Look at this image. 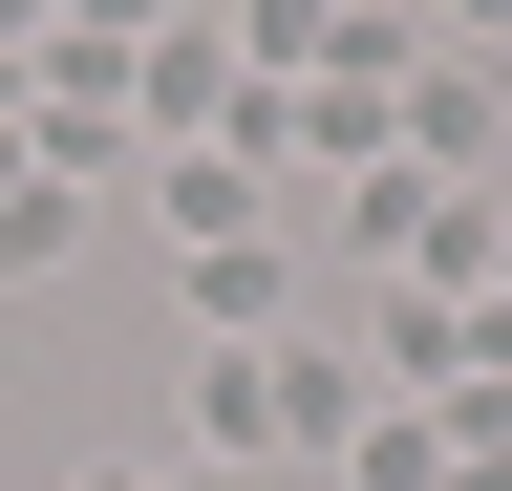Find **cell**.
Listing matches in <instances>:
<instances>
[{"label": "cell", "mask_w": 512, "mask_h": 491, "mask_svg": "<svg viewBox=\"0 0 512 491\" xmlns=\"http://www.w3.org/2000/svg\"><path fill=\"white\" fill-rule=\"evenodd\" d=\"M64 235H86V193H64V171H43V150H0V278H43V257H64Z\"/></svg>", "instance_id": "6da1fadb"}, {"label": "cell", "mask_w": 512, "mask_h": 491, "mask_svg": "<svg viewBox=\"0 0 512 491\" xmlns=\"http://www.w3.org/2000/svg\"><path fill=\"white\" fill-rule=\"evenodd\" d=\"M192 299H214V342H278V257H256V235H214V278H192Z\"/></svg>", "instance_id": "7a4b0ae2"}, {"label": "cell", "mask_w": 512, "mask_h": 491, "mask_svg": "<svg viewBox=\"0 0 512 491\" xmlns=\"http://www.w3.org/2000/svg\"><path fill=\"white\" fill-rule=\"evenodd\" d=\"M427 22H448V43H512V0H427Z\"/></svg>", "instance_id": "3957f363"}, {"label": "cell", "mask_w": 512, "mask_h": 491, "mask_svg": "<svg viewBox=\"0 0 512 491\" xmlns=\"http://www.w3.org/2000/svg\"><path fill=\"white\" fill-rule=\"evenodd\" d=\"M150 491H235V470H150Z\"/></svg>", "instance_id": "277c9868"}, {"label": "cell", "mask_w": 512, "mask_h": 491, "mask_svg": "<svg viewBox=\"0 0 512 491\" xmlns=\"http://www.w3.org/2000/svg\"><path fill=\"white\" fill-rule=\"evenodd\" d=\"M86 491H150V470H86Z\"/></svg>", "instance_id": "5b68a950"}]
</instances>
